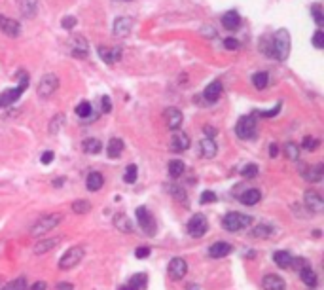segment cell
<instances>
[{
    "label": "cell",
    "instance_id": "6da1fadb",
    "mask_svg": "<svg viewBox=\"0 0 324 290\" xmlns=\"http://www.w3.org/2000/svg\"><path fill=\"white\" fill-rule=\"evenodd\" d=\"M290 32L286 29H279L269 36H262L260 40V51L275 61H286V57L290 55Z\"/></svg>",
    "mask_w": 324,
    "mask_h": 290
},
{
    "label": "cell",
    "instance_id": "7a4b0ae2",
    "mask_svg": "<svg viewBox=\"0 0 324 290\" xmlns=\"http://www.w3.org/2000/svg\"><path fill=\"white\" fill-rule=\"evenodd\" d=\"M256 131H258L256 112H254V114H248V116H243L237 122V125H235V135H237L241 140L254 138V137H256Z\"/></svg>",
    "mask_w": 324,
    "mask_h": 290
},
{
    "label": "cell",
    "instance_id": "3957f363",
    "mask_svg": "<svg viewBox=\"0 0 324 290\" xmlns=\"http://www.w3.org/2000/svg\"><path fill=\"white\" fill-rule=\"evenodd\" d=\"M63 220V216L59 214V213H53V214H47V216H42L40 220H36V222L32 224V228H31V235L32 237H40L44 233H47V231H51L53 228H57L59 224Z\"/></svg>",
    "mask_w": 324,
    "mask_h": 290
},
{
    "label": "cell",
    "instance_id": "277c9868",
    "mask_svg": "<svg viewBox=\"0 0 324 290\" xmlns=\"http://www.w3.org/2000/svg\"><path fill=\"white\" fill-rule=\"evenodd\" d=\"M250 222H252V218L248 214H243V213H228L222 218V226L228 231H241V229L248 228Z\"/></svg>",
    "mask_w": 324,
    "mask_h": 290
},
{
    "label": "cell",
    "instance_id": "5b68a950",
    "mask_svg": "<svg viewBox=\"0 0 324 290\" xmlns=\"http://www.w3.org/2000/svg\"><path fill=\"white\" fill-rule=\"evenodd\" d=\"M273 262L281 269H302L307 266V262L303 258H296L286 250H277L273 254Z\"/></svg>",
    "mask_w": 324,
    "mask_h": 290
},
{
    "label": "cell",
    "instance_id": "8992f818",
    "mask_svg": "<svg viewBox=\"0 0 324 290\" xmlns=\"http://www.w3.org/2000/svg\"><path fill=\"white\" fill-rule=\"evenodd\" d=\"M84 254H86V250H84V246H70L68 250H66L65 254L61 256V260H59V269H72L76 268L80 262H82V258H84Z\"/></svg>",
    "mask_w": 324,
    "mask_h": 290
},
{
    "label": "cell",
    "instance_id": "52a82bcc",
    "mask_svg": "<svg viewBox=\"0 0 324 290\" xmlns=\"http://www.w3.org/2000/svg\"><path fill=\"white\" fill-rule=\"evenodd\" d=\"M137 220H139L140 229H142L146 235L154 237V235L157 233V224H155V218H154V214H152L146 207H139V209H137Z\"/></svg>",
    "mask_w": 324,
    "mask_h": 290
},
{
    "label": "cell",
    "instance_id": "ba28073f",
    "mask_svg": "<svg viewBox=\"0 0 324 290\" xmlns=\"http://www.w3.org/2000/svg\"><path fill=\"white\" fill-rule=\"evenodd\" d=\"M59 90V78L53 74V72H47V74H44L42 78H40V82H38V95L42 97V99H49L55 91Z\"/></svg>",
    "mask_w": 324,
    "mask_h": 290
},
{
    "label": "cell",
    "instance_id": "9c48e42d",
    "mask_svg": "<svg viewBox=\"0 0 324 290\" xmlns=\"http://www.w3.org/2000/svg\"><path fill=\"white\" fill-rule=\"evenodd\" d=\"M27 86H29V76L25 74V78H23V82L17 86V88H14V90H8L4 91L2 95H0V108H4V107H10L12 103H15L19 97H21L25 90H27Z\"/></svg>",
    "mask_w": 324,
    "mask_h": 290
},
{
    "label": "cell",
    "instance_id": "30bf717a",
    "mask_svg": "<svg viewBox=\"0 0 324 290\" xmlns=\"http://www.w3.org/2000/svg\"><path fill=\"white\" fill-rule=\"evenodd\" d=\"M207 229H209V222H207V218L203 214H194L190 218V222H188V233L192 237H203L207 233Z\"/></svg>",
    "mask_w": 324,
    "mask_h": 290
},
{
    "label": "cell",
    "instance_id": "8fae6325",
    "mask_svg": "<svg viewBox=\"0 0 324 290\" xmlns=\"http://www.w3.org/2000/svg\"><path fill=\"white\" fill-rule=\"evenodd\" d=\"M303 203H305L307 211H313V213H321L324 209L323 196H321L317 190H307V192L303 194Z\"/></svg>",
    "mask_w": 324,
    "mask_h": 290
},
{
    "label": "cell",
    "instance_id": "7c38bea8",
    "mask_svg": "<svg viewBox=\"0 0 324 290\" xmlns=\"http://www.w3.org/2000/svg\"><path fill=\"white\" fill-rule=\"evenodd\" d=\"M182 112L178 110L176 107H169L163 110V120H165V125L171 129V131H176L180 125H182Z\"/></svg>",
    "mask_w": 324,
    "mask_h": 290
},
{
    "label": "cell",
    "instance_id": "4fadbf2b",
    "mask_svg": "<svg viewBox=\"0 0 324 290\" xmlns=\"http://www.w3.org/2000/svg\"><path fill=\"white\" fill-rule=\"evenodd\" d=\"M186 273H188V264H186L184 258H173V260L169 262V277H171L173 281L184 279Z\"/></svg>",
    "mask_w": 324,
    "mask_h": 290
},
{
    "label": "cell",
    "instance_id": "5bb4252c",
    "mask_svg": "<svg viewBox=\"0 0 324 290\" xmlns=\"http://www.w3.org/2000/svg\"><path fill=\"white\" fill-rule=\"evenodd\" d=\"M97 51H99V55H101V59L107 63V65H114V63H118L120 59H122V47H107V46H99L97 47Z\"/></svg>",
    "mask_w": 324,
    "mask_h": 290
},
{
    "label": "cell",
    "instance_id": "9a60e30c",
    "mask_svg": "<svg viewBox=\"0 0 324 290\" xmlns=\"http://www.w3.org/2000/svg\"><path fill=\"white\" fill-rule=\"evenodd\" d=\"M0 31H2L6 36L15 38V36H19V32H21V25L15 21V19H12V17L0 15Z\"/></svg>",
    "mask_w": 324,
    "mask_h": 290
},
{
    "label": "cell",
    "instance_id": "2e32d148",
    "mask_svg": "<svg viewBox=\"0 0 324 290\" xmlns=\"http://www.w3.org/2000/svg\"><path fill=\"white\" fill-rule=\"evenodd\" d=\"M133 17H118L114 25H112V32H114V36H120V38H123V36H127L131 32V29H133Z\"/></svg>",
    "mask_w": 324,
    "mask_h": 290
},
{
    "label": "cell",
    "instance_id": "e0dca14e",
    "mask_svg": "<svg viewBox=\"0 0 324 290\" xmlns=\"http://www.w3.org/2000/svg\"><path fill=\"white\" fill-rule=\"evenodd\" d=\"M70 51L74 57L78 59H84L87 57V51H89V44L84 36H72L70 38Z\"/></svg>",
    "mask_w": 324,
    "mask_h": 290
},
{
    "label": "cell",
    "instance_id": "ac0fdd59",
    "mask_svg": "<svg viewBox=\"0 0 324 290\" xmlns=\"http://www.w3.org/2000/svg\"><path fill=\"white\" fill-rule=\"evenodd\" d=\"M302 175L307 182H321L324 175V165L323 163H315L309 167L305 165V167H302Z\"/></svg>",
    "mask_w": 324,
    "mask_h": 290
},
{
    "label": "cell",
    "instance_id": "d6986e66",
    "mask_svg": "<svg viewBox=\"0 0 324 290\" xmlns=\"http://www.w3.org/2000/svg\"><path fill=\"white\" fill-rule=\"evenodd\" d=\"M262 287H263V290H284L286 283H284L282 277L275 275V273H269L262 279Z\"/></svg>",
    "mask_w": 324,
    "mask_h": 290
},
{
    "label": "cell",
    "instance_id": "ffe728a7",
    "mask_svg": "<svg viewBox=\"0 0 324 290\" xmlns=\"http://www.w3.org/2000/svg\"><path fill=\"white\" fill-rule=\"evenodd\" d=\"M186 148H190V137L182 131H176L173 133V138H171V150L173 152H184Z\"/></svg>",
    "mask_w": 324,
    "mask_h": 290
},
{
    "label": "cell",
    "instance_id": "44dd1931",
    "mask_svg": "<svg viewBox=\"0 0 324 290\" xmlns=\"http://www.w3.org/2000/svg\"><path fill=\"white\" fill-rule=\"evenodd\" d=\"M275 233V228L271 224H256L252 229H250V237L254 239H269L271 235Z\"/></svg>",
    "mask_w": 324,
    "mask_h": 290
},
{
    "label": "cell",
    "instance_id": "7402d4cb",
    "mask_svg": "<svg viewBox=\"0 0 324 290\" xmlns=\"http://www.w3.org/2000/svg\"><path fill=\"white\" fill-rule=\"evenodd\" d=\"M220 95H222V84H220L218 80L213 82V84H209V86L205 88V91H203V99H205L209 105L216 103V101L220 99Z\"/></svg>",
    "mask_w": 324,
    "mask_h": 290
},
{
    "label": "cell",
    "instance_id": "603a6c76",
    "mask_svg": "<svg viewBox=\"0 0 324 290\" xmlns=\"http://www.w3.org/2000/svg\"><path fill=\"white\" fill-rule=\"evenodd\" d=\"M239 25H241V15H239L235 10H230L222 15V27L228 29V31H237Z\"/></svg>",
    "mask_w": 324,
    "mask_h": 290
},
{
    "label": "cell",
    "instance_id": "cb8c5ba5",
    "mask_svg": "<svg viewBox=\"0 0 324 290\" xmlns=\"http://www.w3.org/2000/svg\"><path fill=\"white\" fill-rule=\"evenodd\" d=\"M231 250H233V246L230 245V243L218 241V243L209 246V256H211V258H224V256L231 254Z\"/></svg>",
    "mask_w": 324,
    "mask_h": 290
},
{
    "label": "cell",
    "instance_id": "d4e9b609",
    "mask_svg": "<svg viewBox=\"0 0 324 290\" xmlns=\"http://www.w3.org/2000/svg\"><path fill=\"white\" fill-rule=\"evenodd\" d=\"M103 184H105V177H103V173H99V171H91L89 175H87L86 179V186L89 192H99L101 188H103Z\"/></svg>",
    "mask_w": 324,
    "mask_h": 290
},
{
    "label": "cell",
    "instance_id": "484cf974",
    "mask_svg": "<svg viewBox=\"0 0 324 290\" xmlns=\"http://www.w3.org/2000/svg\"><path fill=\"white\" fill-rule=\"evenodd\" d=\"M260 199H262V192H260L258 188H250V190H247V192H243V194L239 196V201H241L245 207H252V205L260 203Z\"/></svg>",
    "mask_w": 324,
    "mask_h": 290
},
{
    "label": "cell",
    "instance_id": "4316f807",
    "mask_svg": "<svg viewBox=\"0 0 324 290\" xmlns=\"http://www.w3.org/2000/svg\"><path fill=\"white\" fill-rule=\"evenodd\" d=\"M199 150H201V156L207 157V159H213L216 156V152H218V146H216L215 138H203L201 142H199Z\"/></svg>",
    "mask_w": 324,
    "mask_h": 290
},
{
    "label": "cell",
    "instance_id": "83f0119b",
    "mask_svg": "<svg viewBox=\"0 0 324 290\" xmlns=\"http://www.w3.org/2000/svg\"><path fill=\"white\" fill-rule=\"evenodd\" d=\"M112 222H114V226H116L122 233H131V231H133V224H131L129 216H127V214H123V213L114 214Z\"/></svg>",
    "mask_w": 324,
    "mask_h": 290
},
{
    "label": "cell",
    "instance_id": "f1b7e54d",
    "mask_svg": "<svg viewBox=\"0 0 324 290\" xmlns=\"http://www.w3.org/2000/svg\"><path fill=\"white\" fill-rule=\"evenodd\" d=\"M61 243V237H51V239H40L36 245H34V254H46L49 252L51 248Z\"/></svg>",
    "mask_w": 324,
    "mask_h": 290
},
{
    "label": "cell",
    "instance_id": "f546056e",
    "mask_svg": "<svg viewBox=\"0 0 324 290\" xmlns=\"http://www.w3.org/2000/svg\"><path fill=\"white\" fill-rule=\"evenodd\" d=\"M123 140L122 138H110L108 140V146H107V154L108 157H112V159H116V157H120L122 154H123Z\"/></svg>",
    "mask_w": 324,
    "mask_h": 290
},
{
    "label": "cell",
    "instance_id": "4dcf8cb0",
    "mask_svg": "<svg viewBox=\"0 0 324 290\" xmlns=\"http://www.w3.org/2000/svg\"><path fill=\"white\" fill-rule=\"evenodd\" d=\"M300 279H302V283L307 289H315L317 287V275H315V271L309 268V266L300 269Z\"/></svg>",
    "mask_w": 324,
    "mask_h": 290
},
{
    "label": "cell",
    "instance_id": "1f68e13d",
    "mask_svg": "<svg viewBox=\"0 0 324 290\" xmlns=\"http://www.w3.org/2000/svg\"><path fill=\"white\" fill-rule=\"evenodd\" d=\"M82 150L89 154V156H95V154H99L101 150H103V144H101V140L99 138H86L84 142H82Z\"/></svg>",
    "mask_w": 324,
    "mask_h": 290
},
{
    "label": "cell",
    "instance_id": "d6a6232c",
    "mask_svg": "<svg viewBox=\"0 0 324 290\" xmlns=\"http://www.w3.org/2000/svg\"><path fill=\"white\" fill-rule=\"evenodd\" d=\"M127 285H129L133 290H144L146 285H148V275H146V273H135L129 279Z\"/></svg>",
    "mask_w": 324,
    "mask_h": 290
},
{
    "label": "cell",
    "instance_id": "836d02e7",
    "mask_svg": "<svg viewBox=\"0 0 324 290\" xmlns=\"http://www.w3.org/2000/svg\"><path fill=\"white\" fill-rule=\"evenodd\" d=\"M21 10L25 17H34L38 12V0H21Z\"/></svg>",
    "mask_w": 324,
    "mask_h": 290
},
{
    "label": "cell",
    "instance_id": "e575fe53",
    "mask_svg": "<svg viewBox=\"0 0 324 290\" xmlns=\"http://www.w3.org/2000/svg\"><path fill=\"white\" fill-rule=\"evenodd\" d=\"M169 194H171V198H173L174 201H178L180 205H188V203H190L186 190L180 188V186H169Z\"/></svg>",
    "mask_w": 324,
    "mask_h": 290
},
{
    "label": "cell",
    "instance_id": "d590c367",
    "mask_svg": "<svg viewBox=\"0 0 324 290\" xmlns=\"http://www.w3.org/2000/svg\"><path fill=\"white\" fill-rule=\"evenodd\" d=\"M252 84H254V88L256 90H265L267 88V84H269V74L263 70V72H256V74H252Z\"/></svg>",
    "mask_w": 324,
    "mask_h": 290
},
{
    "label": "cell",
    "instance_id": "8d00e7d4",
    "mask_svg": "<svg viewBox=\"0 0 324 290\" xmlns=\"http://www.w3.org/2000/svg\"><path fill=\"white\" fill-rule=\"evenodd\" d=\"M184 163L180 161V159H173V161H169V177L171 179H178L182 173H184Z\"/></svg>",
    "mask_w": 324,
    "mask_h": 290
},
{
    "label": "cell",
    "instance_id": "74e56055",
    "mask_svg": "<svg viewBox=\"0 0 324 290\" xmlns=\"http://www.w3.org/2000/svg\"><path fill=\"white\" fill-rule=\"evenodd\" d=\"M284 154L290 161H298L300 159V146L294 142H286L284 144Z\"/></svg>",
    "mask_w": 324,
    "mask_h": 290
},
{
    "label": "cell",
    "instance_id": "f35d334b",
    "mask_svg": "<svg viewBox=\"0 0 324 290\" xmlns=\"http://www.w3.org/2000/svg\"><path fill=\"white\" fill-rule=\"evenodd\" d=\"M72 211L76 213V214H86L91 211V203L87 199H78L72 203Z\"/></svg>",
    "mask_w": 324,
    "mask_h": 290
},
{
    "label": "cell",
    "instance_id": "ab89813d",
    "mask_svg": "<svg viewBox=\"0 0 324 290\" xmlns=\"http://www.w3.org/2000/svg\"><path fill=\"white\" fill-rule=\"evenodd\" d=\"M63 125H65V116H63V114H57V116L51 120V123H49V133L57 135L61 131Z\"/></svg>",
    "mask_w": 324,
    "mask_h": 290
},
{
    "label": "cell",
    "instance_id": "60d3db41",
    "mask_svg": "<svg viewBox=\"0 0 324 290\" xmlns=\"http://www.w3.org/2000/svg\"><path fill=\"white\" fill-rule=\"evenodd\" d=\"M319 146H321V140H319V138H315V137H311V135L303 137L302 148H305V150H309V152H315V150H317Z\"/></svg>",
    "mask_w": 324,
    "mask_h": 290
},
{
    "label": "cell",
    "instance_id": "b9f144b4",
    "mask_svg": "<svg viewBox=\"0 0 324 290\" xmlns=\"http://www.w3.org/2000/svg\"><path fill=\"white\" fill-rule=\"evenodd\" d=\"M311 15H313V19L315 23L319 25V27H323L324 25V15H323V6L317 2V4H313L311 6Z\"/></svg>",
    "mask_w": 324,
    "mask_h": 290
},
{
    "label": "cell",
    "instance_id": "7bdbcfd3",
    "mask_svg": "<svg viewBox=\"0 0 324 290\" xmlns=\"http://www.w3.org/2000/svg\"><path fill=\"white\" fill-rule=\"evenodd\" d=\"M76 114H78V118H82V120L91 118V105H89V101H82V103L76 107Z\"/></svg>",
    "mask_w": 324,
    "mask_h": 290
},
{
    "label": "cell",
    "instance_id": "ee69618b",
    "mask_svg": "<svg viewBox=\"0 0 324 290\" xmlns=\"http://www.w3.org/2000/svg\"><path fill=\"white\" fill-rule=\"evenodd\" d=\"M137 177H139L137 165H127V169H125V173H123V180H125L127 184H135V182H137Z\"/></svg>",
    "mask_w": 324,
    "mask_h": 290
},
{
    "label": "cell",
    "instance_id": "f6af8a7d",
    "mask_svg": "<svg viewBox=\"0 0 324 290\" xmlns=\"http://www.w3.org/2000/svg\"><path fill=\"white\" fill-rule=\"evenodd\" d=\"M256 175H258V165H254V163H248L241 169V177H245V179H254Z\"/></svg>",
    "mask_w": 324,
    "mask_h": 290
},
{
    "label": "cell",
    "instance_id": "bcb514c9",
    "mask_svg": "<svg viewBox=\"0 0 324 290\" xmlns=\"http://www.w3.org/2000/svg\"><path fill=\"white\" fill-rule=\"evenodd\" d=\"M25 289H27V281H25V277H19V279L8 283L2 290H25Z\"/></svg>",
    "mask_w": 324,
    "mask_h": 290
},
{
    "label": "cell",
    "instance_id": "7dc6e473",
    "mask_svg": "<svg viewBox=\"0 0 324 290\" xmlns=\"http://www.w3.org/2000/svg\"><path fill=\"white\" fill-rule=\"evenodd\" d=\"M281 108H282V101H277V105H275V107H273L271 110L260 112V116H262V118H267V120H269V118H275V116H277V114L281 112Z\"/></svg>",
    "mask_w": 324,
    "mask_h": 290
},
{
    "label": "cell",
    "instance_id": "c3c4849f",
    "mask_svg": "<svg viewBox=\"0 0 324 290\" xmlns=\"http://www.w3.org/2000/svg\"><path fill=\"white\" fill-rule=\"evenodd\" d=\"M313 46H315V47H319V49H323V47H324V32H323V29H319V31L313 34Z\"/></svg>",
    "mask_w": 324,
    "mask_h": 290
},
{
    "label": "cell",
    "instance_id": "681fc988",
    "mask_svg": "<svg viewBox=\"0 0 324 290\" xmlns=\"http://www.w3.org/2000/svg\"><path fill=\"white\" fill-rule=\"evenodd\" d=\"M201 205H207V203H215L216 201V194L215 192H211V190H207V192H203V196H201Z\"/></svg>",
    "mask_w": 324,
    "mask_h": 290
},
{
    "label": "cell",
    "instance_id": "f907efd6",
    "mask_svg": "<svg viewBox=\"0 0 324 290\" xmlns=\"http://www.w3.org/2000/svg\"><path fill=\"white\" fill-rule=\"evenodd\" d=\"M150 246H139L137 250H135V256L139 258V260H142V258H148L150 256Z\"/></svg>",
    "mask_w": 324,
    "mask_h": 290
},
{
    "label": "cell",
    "instance_id": "816d5d0a",
    "mask_svg": "<svg viewBox=\"0 0 324 290\" xmlns=\"http://www.w3.org/2000/svg\"><path fill=\"white\" fill-rule=\"evenodd\" d=\"M63 29H66V31H70L72 27H76V17H72V15H66V17H63Z\"/></svg>",
    "mask_w": 324,
    "mask_h": 290
},
{
    "label": "cell",
    "instance_id": "f5cc1de1",
    "mask_svg": "<svg viewBox=\"0 0 324 290\" xmlns=\"http://www.w3.org/2000/svg\"><path fill=\"white\" fill-rule=\"evenodd\" d=\"M224 47H226V49H237L239 40H235V38H226V40H224Z\"/></svg>",
    "mask_w": 324,
    "mask_h": 290
},
{
    "label": "cell",
    "instance_id": "db71d44e",
    "mask_svg": "<svg viewBox=\"0 0 324 290\" xmlns=\"http://www.w3.org/2000/svg\"><path fill=\"white\" fill-rule=\"evenodd\" d=\"M53 157H55V154H53L51 150H47V152H44V154H42V163H44V165H47L49 161H53Z\"/></svg>",
    "mask_w": 324,
    "mask_h": 290
},
{
    "label": "cell",
    "instance_id": "11a10c76",
    "mask_svg": "<svg viewBox=\"0 0 324 290\" xmlns=\"http://www.w3.org/2000/svg\"><path fill=\"white\" fill-rule=\"evenodd\" d=\"M110 110H112V103H110V97H107V95H105V97H103V112H105V114H108Z\"/></svg>",
    "mask_w": 324,
    "mask_h": 290
},
{
    "label": "cell",
    "instance_id": "9f6ffc18",
    "mask_svg": "<svg viewBox=\"0 0 324 290\" xmlns=\"http://www.w3.org/2000/svg\"><path fill=\"white\" fill-rule=\"evenodd\" d=\"M53 290H74V285L72 283H59V285H55Z\"/></svg>",
    "mask_w": 324,
    "mask_h": 290
},
{
    "label": "cell",
    "instance_id": "6f0895ef",
    "mask_svg": "<svg viewBox=\"0 0 324 290\" xmlns=\"http://www.w3.org/2000/svg\"><path fill=\"white\" fill-rule=\"evenodd\" d=\"M205 135H207V138H215L216 129L215 127H211V125H207V127H205Z\"/></svg>",
    "mask_w": 324,
    "mask_h": 290
},
{
    "label": "cell",
    "instance_id": "680465c9",
    "mask_svg": "<svg viewBox=\"0 0 324 290\" xmlns=\"http://www.w3.org/2000/svg\"><path fill=\"white\" fill-rule=\"evenodd\" d=\"M47 289V285L44 283V281H38V283H34L32 287H31V290H46Z\"/></svg>",
    "mask_w": 324,
    "mask_h": 290
},
{
    "label": "cell",
    "instance_id": "91938a15",
    "mask_svg": "<svg viewBox=\"0 0 324 290\" xmlns=\"http://www.w3.org/2000/svg\"><path fill=\"white\" fill-rule=\"evenodd\" d=\"M277 154H279V146H277V144H271V146H269V156L277 157Z\"/></svg>",
    "mask_w": 324,
    "mask_h": 290
},
{
    "label": "cell",
    "instance_id": "94428289",
    "mask_svg": "<svg viewBox=\"0 0 324 290\" xmlns=\"http://www.w3.org/2000/svg\"><path fill=\"white\" fill-rule=\"evenodd\" d=\"M201 32H203V34H207V36H213V34H215V31H211V29H203Z\"/></svg>",
    "mask_w": 324,
    "mask_h": 290
},
{
    "label": "cell",
    "instance_id": "6125c7cd",
    "mask_svg": "<svg viewBox=\"0 0 324 290\" xmlns=\"http://www.w3.org/2000/svg\"><path fill=\"white\" fill-rule=\"evenodd\" d=\"M120 290H133V289H131L129 285H125V287H122V289H120Z\"/></svg>",
    "mask_w": 324,
    "mask_h": 290
}]
</instances>
